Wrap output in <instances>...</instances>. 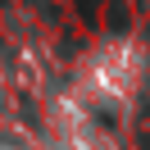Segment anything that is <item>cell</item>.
<instances>
[{
  "mask_svg": "<svg viewBox=\"0 0 150 150\" xmlns=\"http://www.w3.org/2000/svg\"><path fill=\"white\" fill-rule=\"evenodd\" d=\"M96 14H100V0H82V18L96 23Z\"/></svg>",
  "mask_w": 150,
  "mask_h": 150,
  "instance_id": "cell-1",
  "label": "cell"
}]
</instances>
